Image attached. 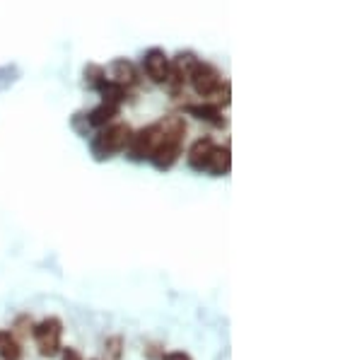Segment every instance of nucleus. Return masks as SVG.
Here are the masks:
<instances>
[{
	"label": "nucleus",
	"mask_w": 362,
	"mask_h": 360,
	"mask_svg": "<svg viewBox=\"0 0 362 360\" xmlns=\"http://www.w3.org/2000/svg\"><path fill=\"white\" fill-rule=\"evenodd\" d=\"M213 150H215V141H213V138H208V136L198 138V141L191 143V148L186 150V165H189L194 172H206L208 160H210V155H213Z\"/></svg>",
	"instance_id": "1a4fd4ad"
},
{
	"label": "nucleus",
	"mask_w": 362,
	"mask_h": 360,
	"mask_svg": "<svg viewBox=\"0 0 362 360\" xmlns=\"http://www.w3.org/2000/svg\"><path fill=\"white\" fill-rule=\"evenodd\" d=\"M232 170V153H230V145H215L213 155L208 160L206 172L213 174V177H227Z\"/></svg>",
	"instance_id": "9b49d317"
},
{
	"label": "nucleus",
	"mask_w": 362,
	"mask_h": 360,
	"mask_svg": "<svg viewBox=\"0 0 362 360\" xmlns=\"http://www.w3.org/2000/svg\"><path fill=\"white\" fill-rule=\"evenodd\" d=\"M104 75H107L109 83L126 87L128 92L140 83V73H138L136 63L128 61V58H116V61H112L107 68H104Z\"/></svg>",
	"instance_id": "0eeeda50"
},
{
	"label": "nucleus",
	"mask_w": 362,
	"mask_h": 360,
	"mask_svg": "<svg viewBox=\"0 0 362 360\" xmlns=\"http://www.w3.org/2000/svg\"><path fill=\"white\" fill-rule=\"evenodd\" d=\"M184 114L196 116L198 121H206V124L215 126V129H223V126L227 124L225 116H223V107H218V104L210 102V100L184 104Z\"/></svg>",
	"instance_id": "6e6552de"
},
{
	"label": "nucleus",
	"mask_w": 362,
	"mask_h": 360,
	"mask_svg": "<svg viewBox=\"0 0 362 360\" xmlns=\"http://www.w3.org/2000/svg\"><path fill=\"white\" fill-rule=\"evenodd\" d=\"M121 346H124V339H121V336L107 339V351L112 353V360H121Z\"/></svg>",
	"instance_id": "2eb2a0df"
},
{
	"label": "nucleus",
	"mask_w": 362,
	"mask_h": 360,
	"mask_svg": "<svg viewBox=\"0 0 362 360\" xmlns=\"http://www.w3.org/2000/svg\"><path fill=\"white\" fill-rule=\"evenodd\" d=\"M32 327H34L32 319H29L27 315H22V317H17V319H15L13 334H15V336H32Z\"/></svg>",
	"instance_id": "4468645a"
},
{
	"label": "nucleus",
	"mask_w": 362,
	"mask_h": 360,
	"mask_svg": "<svg viewBox=\"0 0 362 360\" xmlns=\"http://www.w3.org/2000/svg\"><path fill=\"white\" fill-rule=\"evenodd\" d=\"M119 112H121V107L119 104H112V102H99L95 109L85 112V124H87V129H90V136H92V131L112 124L116 116H119Z\"/></svg>",
	"instance_id": "9d476101"
},
{
	"label": "nucleus",
	"mask_w": 362,
	"mask_h": 360,
	"mask_svg": "<svg viewBox=\"0 0 362 360\" xmlns=\"http://www.w3.org/2000/svg\"><path fill=\"white\" fill-rule=\"evenodd\" d=\"M189 85H191V90L201 97V100H213V97L220 92V87L225 85V80L213 63L198 61L194 66V71H191V75H189Z\"/></svg>",
	"instance_id": "20e7f679"
},
{
	"label": "nucleus",
	"mask_w": 362,
	"mask_h": 360,
	"mask_svg": "<svg viewBox=\"0 0 362 360\" xmlns=\"http://www.w3.org/2000/svg\"><path fill=\"white\" fill-rule=\"evenodd\" d=\"M160 360H194L186 351H172V353H162Z\"/></svg>",
	"instance_id": "f3484780"
},
{
	"label": "nucleus",
	"mask_w": 362,
	"mask_h": 360,
	"mask_svg": "<svg viewBox=\"0 0 362 360\" xmlns=\"http://www.w3.org/2000/svg\"><path fill=\"white\" fill-rule=\"evenodd\" d=\"M198 61H201V58H198L194 51H181V54H177V58H172V71H169V80L165 83L169 95L179 97V92L189 83V75Z\"/></svg>",
	"instance_id": "39448f33"
},
{
	"label": "nucleus",
	"mask_w": 362,
	"mask_h": 360,
	"mask_svg": "<svg viewBox=\"0 0 362 360\" xmlns=\"http://www.w3.org/2000/svg\"><path fill=\"white\" fill-rule=\"evenodd\" d=\"M133 129L124 121H112V124L102 126L90 136V153L97 162L112 160L119 153H124L128 141H131Z\"/></svg>",
	"instance_id": "f03ea898"
},
{
	"label": "nucleus",
	"mask_w": 362,
	"mask_h": 360,
	"mask_svg": "<svg viewBox=\"0 0 362 360\" xmlns=\"http://www.w3.org/2000/svg\"><path fill=\"white\" fill-rule=\"evenodd\" d=\"M107 80V75H104V66H99V63H87L85 71H83V83L87 90H99V85Z\"/></svg>",
	"instance_id": "ddd939ff"
},
{
	"label": "nucleus",
	"mask_w": 362,
	"mask_h": 360,
	"mask_svg": "<svg viewBox=\"0 0 362 360\" xmlns=\"http://www.w3.org/2000/svg\"><path fill=\"white\" fill-rule=\"evenodd\" d=\"M157 124V145L150 162L157 172H169L181 158V145H184L186 136V121L179 114L162 116Z\"/></svg>",
	"instance_id": "f257e3e1"
},
{
	"label": "nucleus",
	"mask_w": 362,
	"mask_h": 360,
	"mask_svg": "<svg viewBox=\"0 0 362 360\" xmlns=\"http://www.w3.org/2000/svg\"><path fill=\"white\" fill-rule=\"evenodd\" d=\"M143 71L153 85H162L169 80V71H172V58L165 54V49L153 46L143 54Z\"/></svg>",
	"instance_id": "423d86ee"
},
{
	"label": "nucleus",
	"mask_w": 362,
	"mask_h": 360,
	"mask_svg": "<svg viewBox=\"0 0 362 360\" xmlns=\"http://www.w3.org/2000/svg\"><path fill=\"white\" fill-rule=\"evenodd\" d=\"M0 360H22V344L13 332H0Z\"/></svg>",
	"instance_id": "f8f14e48"
},
{
	"label": "nucleus",
	"mask_w": 362,
	"mask_h": 360,
	"mask_svg": "<svg viewBox=\"0 0 362 360\" xmlns=\"http://www.w3.org/2000/svg\"><path fill=\"white\" fill-rule=\"evenodd\" d=\"M61 360H85L83 356H80V351H75V348H61Z\"/></svg>",
	"instance_id": "dca6fc26"
},
{
	"label": "nucleus",
	"mask_w": 362,
	"mask_h": 360,
	"mask_svg": "<svg viewBox=\"0 0 362 360\" xmlns=\"http://www.w3.org/2000/svg\"><path fill=\"white\" fill-rule=\"evenodd\" d=\"M32 339L42 358H56L63 348V322L58 317H46L32 327Z\"/></svg>",
	"instance_id": "7ed1b4c3"
}]
</instances>
